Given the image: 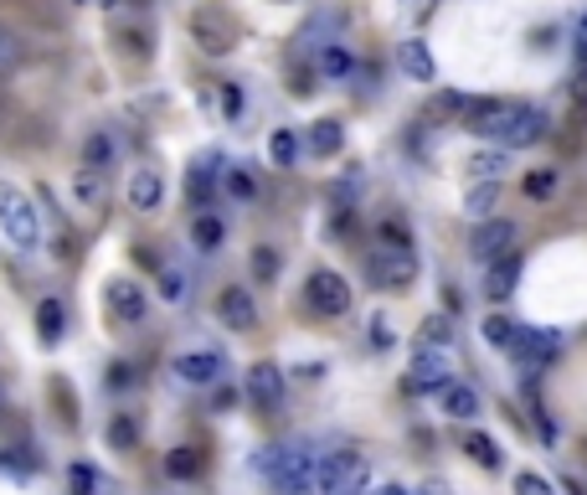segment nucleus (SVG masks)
Segmentation results:
<instances>
[{"label": "nucleus", "mask_w": 587, "mask_h": 495, "mask_svg": "<svg viewBox=\"0 0 587 495\" xmlns=\"http://www.w3.org/2000/svg\"><path fill=\"white\" fill-rule=\"evenodd\" d=\"M196 243H201V248H216V243H222V222H216V218H196Z\"/></svg>", "instance_id": "2f4dec72"}, {"label": "nucleus", "mask_w": 587, "mask_h": 495, "mask_svg": "<svg viewBox=\"0 0 587 495\" xmlns=\"http://www.w3.org/2000/svg\"><path fill=\"white\" fill-rule=\"evenodd\" d=\"M37 325H41V341H58L62 336V325H67V320H62L58 299H41V305H37Z\"/></svg>", "instance_id": "b1692460"}, {"label": "nucleus", "mask_w": 587, "mask_h": 495, "mask_svg": "<svg viewBox=\"0 0 587 495\" xmlns=\"http://www.w3.org/2000/svg\"><path fill=\"white\" fill-rule=\"evenodd\" d=\"M67 480H73V495H93L98 491V475L88 470V465H73V475Z\"/></svg>", "instance_id": "72a5a7b5"}, {"label": "nucleus", "mask_w": 587, "mask_h": 495, "mask_svg": "<svg viewBox=\"0 0 587 495\" xmlns=\"http://www.w3.org/2000/svg\"><path fill=\"white\" fill-rule=\"evenodd\" d=\"M304 145H310L314 156H340V145H346V129H340L335 120H320V124H310Z\"/></svg>", "instance_id": "f3484780"}, {"label": "nucleus", "mask_w": 587, "mask_h": 495, "mask_svg": "<svg viewBox=\"0 0 587 495\" xmlns=\"http://www.w3.org/2000/svg\"><path fill=\"white\" fill-rule=\"evenodd\" d=\"M515 495H557V491H551L541 475H530L526 470V475H515Z\"/></svg>", "instance_id": "f704fd0d"}, {"label": "nucleus", "mask_w": 587, "mask_h": 495, "mask_svg": "<svg viewBox=\"0 0 587 495\" xmlns=\"http://www.w3.org/2000/svg\"><path fill=\"white\" fill-rule=\"evenodd\" d=\"M109 160H114V139L109 135H93L83 145V171H109Z\"/></svg>", "instance_id": "5701e85b"}, {"label": "nucleus", "mask_w": 587, "mask_h": 495, "mask_svg": "<svg viewBox=\"0 0 587 495\" xmlns=\"http://www.w3.org/2000/svg\"><path fill=\"white\" fill-rule=\"evenodd\" d=\"M515 331H521V325H515V320H505V315H489L485 320V341H489V346H500V351H510Z\"/></svg>", "instance_id": "a878e982"}, {"label": "nucleus", "mask_w": 587, "mask_h": 495, "mask_svg": "<svg viewBox=\"0 0 587 495\" xmlns=\"http://www.w3.org/2000/svg\"><path fill=\"white\" fill-rule=\"evenodd\" d=\"M526 191H530V197H551V191H557V171H530Z\"/></svg>", "instance_id": "7c9ffc66"}, {"label": "nucleus", "mask_w": 587, "mask_h": 495, "mask_svg": "<svg viewBox=\"0 0 587 495\" xmlns=\"http://www.w3.org/2000/svg\"><path fill=\"white\" fill-rule=\"evenodd\" d=\"M180 382H191V387H212L216 376L227 372V361H222V351H186V357L176 361Z\"/></svg>", "instance_id": "f8f14e48"}, {"label": "nucleus", "mask_w": 587, "mask_h": 495, "mask_svg": "<svg viewBox=\"0 0 587 495\" xmlns=\"http://www.w3.org/2000/svg\"><path fill=\"white\" fill-rule=\"evenodd\" d=\"M212 186H216V165H212V160L191 165V176H186V197H191V207H207V201H212Z\"/></svg>", "instance_id": "aec40b11"}, {"label": "nucleus", "mask_w": 587, "mask_h": 495, "mask_svg": "<svg viewBox=\"0 0 587 495\" xmlns=\"http://www.w3.org/2000/svg\"><path fill=\"white\" fill-rule=\"evenodd\" d=\"M397 62H402V73L417 83H433V58L423 41H402V52H397Z\"/></svg>", "instance_id": "6ab92c4d"}, {"label": "nucleus", "mask_w": 587, "mask_h": 495, "mask_svg": "<svg viewBox=\"0 0 587 495\" xmlns=\"http://www.w3.org/2000/svg\"><path fill=\"white\" fill-rule=\"evenodd\" d=\"M109 444H114V449H129V444H135V418L118 413L114 423H109Z\"/></svg>", "instance_id": "c85d7f7f"}, {"label": "nucleus", "mask_w": 587, "mask_h": 495, "mask_svg": "<svg viewBox=\"0 0 587 495\" xmlns=\"http://www.w3.org/2000/svg\"><path fill=\"white\" fill-rule=\"evenodd\" d=\"M372 495H412V491H402V485H382V491H372Z\"/></svg>", "instance_id": "c03bdc74"}, {"label": "nucleus", "mask_w": 587, "mask_h": 495, "mask_svg": "<svg viewBox=\"0 0 587 495\" xmlns=\"http://www.w3.org/2000/svg\"><path fill=\"white\" fill-rule=\"evenodd\" d=\"M222 109H227V114H242V94H237V88H227V94H222Z\"/></svg>", "instance_id": "79ce46f5"}, {"label": "nucleus", "mask_w": 587, "mask_h": 495, "mask_svg": "<svg viewBox=\"0 0 587 495\" xmlns=\"http://www.w3.org/2000/svg\"><path fill=\"white\" fill-rule=\"evenodd\" d=\"M160 295L171 299V305H180V299H186V279H180L176 269H165V284H160Z\"/></svg>", "instance_id": "c9c22d12"}, {"label": "nucleus", "mask_w": 587, "mask_h": 495, "mask_svg": "<svg viewBox=\"0 0 587 495\" xmlns=\"http://www.w3.org/2000/svg\"><path fill=\"white\" fill-rule=\"evenodd\" d=\"M320 73L325 78H355V62L346 47H320Z\"/></svg>", "instance_id": "412c9836"}, {"label": "nucleus", "mask_w": 587, "mask_h": 495, "mask_svg": "<svg viewBox=\"0 0 587 495\" xmlns=\"http://www.w3.org/2000/svg\"><path fill=\"white\" fill-rule=\"evenodd\" d=\"M470 253L479 258V263H500V258H510L515 253V222H505V218H489V222H479L474 227V238H470Z\"/></svg>", "instance_id": "9d476101"}, {"label": "nucleus", "mask_w": 587, "mask_h": 495, "mask_svg": "<svg viewBox=\"0 0 587 495\" xmlns=\"http://www.w3.org/2000/svg\"><path fill=\"white\" fill-rule=\"evenodd\" d=\"M495 197H500V191H495V181L474 186V191H470V212H474L479 222H489V207H495Z\"/></svg>", "instance_id": "cd10ccee"}, {"label": "nucleus", "mask_w": 587, "mask_h": 495, "mask_svg": "<svg viewBox=\"0 0 587 495\" xmlns=\"http://www.w3.org/2000/svg\"><path fill=\"white\" fill-rule=\"evenodd\" d=\"M227 191H233L237 201H248L253 197V176H248V171H233V176H227Z\"/></svg>", "instance_id": "4c0bfd02"}, {"label": "nucleus", "mask_w": 587, "mask_h": 495, "mask_svg": "<svg viewBox=\"0 0 587 495\" xmlns=\"http://www.w3.org/2000/svg\"><path fill=\"white\" fill-rule=\"evenodd\" d=\"M464 449H470L474 465H485V470H500V444L489 434H464Z\"/></svg>", "instance_id": "4be33fe9"}, {"label": "nucleus", "mask_w": 587, "mask_h": 495, "mask_svg": "<svg viewBox=\"0 0 587 495\" xmlns=\"http://www.w3.org/2000/svg\"><path fill=\"white\" fill-rule=\"evenodd\" d=\"M470 171H474V176H485V181H500V171H505V156H474Z\"/></svg>", "instance_id": "c756f323"}, {"label": "nucleus", "mask_w": 587, "mask_h": 495, "mask_svg": "<svg viewBox=\"0 0 587 495\" xmlns=\"http://www.w3.org/2000/svg\"><path fill=\"white\" fill-rule=\"evenodd\" d=\"M191 37L207 58H227L237 47V21L222 5H201V11H191Z\"/></svg>", "instance_id": "423d86ee"}, {"label": "nucleus", "mask_w": 587, "mask_h": 495, "mask_svg": "<svg viewBox=\"0 0 587 495\" xmlns=\"http://www.w3.org/2000/svg\"><path fill=\"white\" fill-rule=\"evenodd\" d=\"M0 227H5V238L16 243V248H37L41 218H37V207H32V197H26V191L0 186Z\"/></svg>", "instance_id": "39448f33"}, {"label": "nucleus", "mask_w": 587, "mask_h": 495, "mask_svg": "<svg viewBox=\"0 0 587 495\" xmlns=\"http://www.w3.org/2000/svg\"><path fill=\"white\" fill-rule=\"evenodd\" d=\"M459 124L479 139L505 145V150H526V145H536L547 135V114L541 109H526V103H510V99H470Z\"/></svg>", "instance_id": "f257e3e1"}, {"label": "nucleus", "mask_w": 587, "mask_h": 495, "mask_svg": "<svg viewBox=\"0 0 587 495\" xmlns=\"http://www.w3.org/2000/svg\"><path fill=\"white\" fill-rule=\"evenodd\" d=\"M577 58H583V62H587V16H583V21H577Z\"/></svg>", "instance_id": "37998d69"}, {"label": "nucleus", "mask_w": 587, "mask_h": 495, "mask_svg": "<svg viewBox=\"0 0 587 495\" xmlns=\"http://www.w3.org/2000/svg\"><path fill=\"white\" fill-rule=\"evenodd\" d=\"M408 387L412 393H444V387H453V367H449V351L444 346H423L417 357H412L408 367Z\"/></svg>", "instance_id": "1a4fd4ad"}, {"label": "nucleus", "mask_w": 587, "mask_h": 495, "mask_svg": "<svg viewBox=\"0 0 587 495\" xmlns=\"http://www.w3.org/2000/svg\"><path fill=\"white\" fill-rule=\"evenodd\" d=\"M216 315L227 320L233 331H253L258 325V305L248 289H222V299H216Z\"/></svg>", "instance_id": "4468645a"}, {"label": "nucleus", "mask_w": 587, "mask_h": 495, "mask_svg": "<svg viewBox=\"0 0 587 495\" xmlns=\"http://www.w3.org/2000/svg\"><path fill=\"white\" fill-rule=\"evenodd\" d=\"M304 305L325 320L346 315V310H351V284L335 274V269H314V274L304 279Z\"/></svg>", "instance_id": "0eeeda50"}, {"label": "nucleus", "mask_w": 587, "mask_h": 495, "mask_svg": "<svg viewBox=\"0 0 587 495\" xmlns=\"http://www.w3.org/2000/svg\"><path fill=\"white\" fill-rule=\"evenodd\" d=\"M129 382H135V376H129V367H124V361H118V367H109V387H129Z\"/></svg>", "instance_id": "a19ab883"}, {"label": "nucleus", "mask_w": 587, "mask_h": 495, "mask_svg": "<svg viewBox=\"0 0 587 495\" xmlns=\"http://www.w3.org/2000/svg\"><path fill=\"white\" fill-rule=\"evenodd\" d=\"M21 58V47H16V37H11V32H5V26H0V67H11V62Z\"/></svg>", "instance_id": "58836bf2"}, {"label": "nucleus", "mask_w": 587, "mask_h": 495, "mask_svg": "<svg viewBox=\"0 0 587 495\" xmlns=\"http://www.w3.org/2000/svg\"><path fill=\"white\" fill-rule=\"evenodd\" d=\"M423 341H428V346H449V320L433 315L428 325H423Z\"/></svg>", "instance_id": "e433bc0d"}, {"label": "nucleus", "mask_w": 587, "mask_h": 495, "mask_svg": "<svg viewBox=\"0 0 587 495\" xmlns=\"http://www.w3.org/2000/svg\"><path fill=\"white\" fill-rule=\"evenodd\" d=\"M572 103H577V109H587V62L577 67V78H572Z\"/></svg>", "instance_id": "ea45409f"}, {"label": "nucleus", "mask_w": 587, "mask_h": 495, "mask_svg": "<svg viewBox=\"0 0 587 495\" xmlns=\"http://www.w3.org/2000/svg\"><path fill=\"white\" fill-rule=\"evenodd\" d=\"M268 156H274V165H294V160H299V139H294L289 129H274V135H268Z\"/></svg>", "instance_id": "393cba45"}, {"label": "nucleus", "mask_w": 587, "mask_h": 495, "mask_svg": "<svg viewBox=\"0 0 587 495\" xmlns=\"http://www.w3.org/2000/svg\"><path fill=\"white\" fill-rule=\"evenodd\" d=\"M248 397H253V408H263V413L278 408V397H284V372H278L274 361H258L253 372H248Z\"/></svg>", "instance_id": "9b49d317"}, {"label": "nucleus", "mask_w": 587, "mask_h": 495, "mask_svg": "<svg viewBox=\"0 0 587 495\" xmlns=\"http://www.w3.org/2000/svg\"><path fill=\"white\" fill-rule=\"evenodd\" d=\"M253 274L258 279H274L278 274V253H274V248H253Z\"/></svg>", "instance_id": "473e14b6"}, {"label": "nucleus", "mask_w": 587, "mask_h": 495, "mask_svg": "<svg viewBox=\"0 0 587 495\" xmlns=\"http://www.w3.org/2000/svg\"><path fill=\"white\" fill-rule=\"evenodd\" d=\"M109 315L124 320V325H135L145 315V289H139L135 279H114L109 284Z\"/></svg>", "instance_id": "ddd939ff"}, {"label": "nucleus", "mask_w": 587, "mask_h": 495, "mask_svg": "<svg viewBox=\"0 0 587 495\" xmlns=\"http://www.w3.org/2000/svg\"><path fill=\"white\" fill-rule=\"evenodd\" d=\"M510 357L521 361L526 372H536V367H547V361L562 357V336L547 331V325H521L515 341H510Z\"/></svg>", "instance_id": "6e6552de"}, {"label": "nucleus", "mask_w": 587, "mask_h": 495, "mask_svg": "<svg viewBox=\"0 0 587 495\" xmlns=\"http://www.w3.org/2000/svg\"><path fill=\"white\" fill-rule=\"evenodd\" d=\"M160 197H165V181H160L155 165H139L135 176H129V207L135 212H155Z\"/></svg>", "instance_id": "2eb2a0df"}, {"label": "nucleus", "mask_w": 587, "mask_h": 495, "mask_svg": "<svg viewBox=\"0 0 587 495\" xmlns=\"http://www.w3.org/2000/svg\"><path fill=\"white\" fill-rule=\"evenodd\" d=\"M314 495H372V459L355 449H335L320 459V491Z\"/></svg>", "instance_id": "20e7f679"}, {"label": "nucleus", "mask_w": 587, "mask_h": 495, "mask_svg": "<svg viewBox=\"0 0 587 495\" xmlns=\"http://www.w3.org/2000/svg\"><path fill=\"white\" fill-rule=\"evenodd\" d=\"M515 279H521V258L515 253L500 258V263H489L485 269V295L489 299H510L515 295Z\"/></svg>", "instance_id": "dca6fc26"}, {"label": "nucleus", "mask_w": 587, "mask_h": 495, "mask_svg": "<svg viewBox=\"0 0 587 495\" xmlns=\"http://www.w3.org/2000/svg\"><path fill=\"white\" fill-rule=\"evenodd\" d=\"M372 279L382 289H408L412 279H417V253H412L408 227H397V222L382 227V238L372 248Z\"/></svg>", "instance_id": "7ed1b4c3"}, {"label": "nucleus", "mask_w": 587, "mask_h": 495, "mask_svg": "<svg viewBox=\"0 0 587 495\" xmlns=\"http://www.w3.org/2000/svg\"><path fill=\"white\" fill-rule=\"evenodd\" d=\"M165 470H171L176 480H191L196 470H201V455H196V449H176V455L165 459Z\"/></svg>", "instance_id": "bb28decb"}, {"label": "nucleus", "mask_w": 587, "mask_h": 495, "mask_svg": "<svg viewBox=\"0 0 587 495\" xmlns=\"http://www.w3.org/2000/svg\"><path fill=\"white\" fill-rule=\"evenodd\" d=\"M263 475H268L274 495H314L320 491V455L310 444H278L263 459Z\"/></svg>", "instance_id": "f03ea898"}, {"label": "nucleus", "mask_w": 587, "mask_h": 495, "mask_svg": "<svg viewBox=\"0 0 587 495\" xmlns=\"http://www.w3.org/2000/svg\"><path fill=\"white\" fill-rule=\"evenodd\" d=\"M438 403H444V413H449V418H474V413H479V393H474V387H464V382L444 387V393H438Z\"/></svg>", "instance_id": "a211bd4d"}]
</instances>
